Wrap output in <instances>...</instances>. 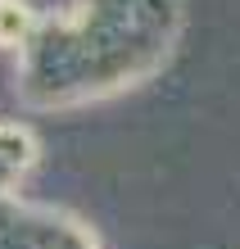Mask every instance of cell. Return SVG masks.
I'll return each mask as SVG.
<instances>
[{
    "label": "cell",
    "mask_w": 240,
    "mask_h": 249,
    "mask_svg": "<svg viewBox=\"0 0 240 249\" xmlns=\"http://www.w3.org/2000/svg\"><path fill=\"white\" fill-rule=\"evenodd\" d=\"M32 27H37V14L23 0H0V46H18Z\"/></svg>",
    "instance_id": "obj_1"
}]
</instances>
